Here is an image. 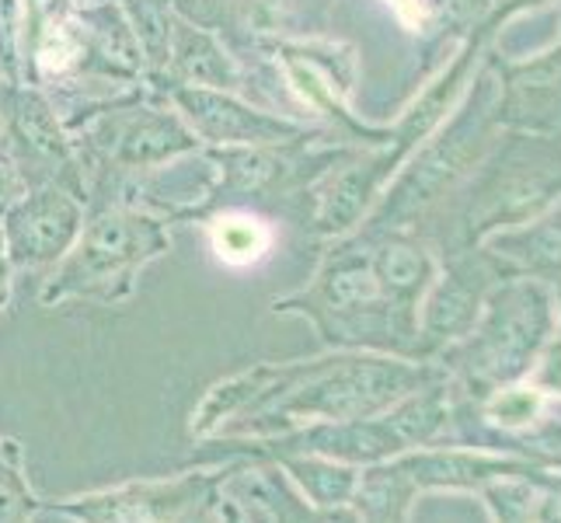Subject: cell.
Returning <instances> with one entry per match:
<instances>
[{
    "instance_id": "obj_1",
    "label": "cell",
    "mask_w": 561,
    "mask_h": 523,
    "mask_svg": "<svg viewBox=\"0 0 561 523\" xmlns=\"http://www.w3.org/2000/svg\"><path fill=\"white\" fill-rule=\"evenodd\" d=\"M213 241H217L220 259L244 265V262H255L262 255L265 245H268V235L255 220L234 217V220H220L217 224V230H213Z\"/></svg>"
}]
</instances>
